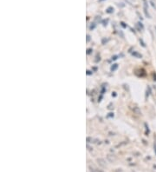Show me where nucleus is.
Here are the masks:
<instances>
[{"label": "nucleus", "instance_id": "2", "mask_svg": "<svg viewBox=\"0 0 156 172\" xmlns=\"http://www.w3.org/2000/svg\"><path fill=\"white\" fill-rule=\"evenodd\" d=\"M136 28H137L138 30H142L144 27H143V24H142V23H140V22H139V23H136Z\"/></svg>", "mask_w": 156, "mask_h": 172}, {"label": "nucleus", "instance_id": "4", "mask_svg": "<svg viewBox=\"0 0 156 172\" xmlns=\"http://www.w3.org/2000/svg\"><path fill=\"white\" fill-rule=\"evenodd\" d=\"M117 68H118V64H117V63H114V64L111 66L110 70H111V71H115Z\"/></svg>", "mask_w": 156, "mask_h": 172}, {"label": "nucleus", "instance_id": "21", "mask_svg": "<svg viewBox=\"0 0 156 172\" xmlns=\"http://www.w3.org/2000/svg\"><path fill=\"white\" fill-rule=\"evenodd\" d=\"M154 151H155V154H156V142L154 143Z\"/></svg>", "mask_w": 156, "mask_h": 172}, {"label": "nucleus", "instance_id": "10", "mask_svg": "<svg viewBox=\"0 0 156 172\" xmlns=\"http://www.w3.org/2000/svg\"><path fill=\"white\" fill-rule=\"evenodd\" d=\"M92 52H93L92 49H88V50H87V54H91Z\"/></svg>", "mask_w": 156, "mask_h": 172}, {"label": "nucleus", "instance_id": "24", "mask_svg": "<svg viewBox=\"0 0 156 172\" xmlns=\"http://www.w3.org/2000/svg\"><path fill=\"white\" fill-rule=\"evenodd\" d=\"M97 172H103V171H102V170H97Z\"/></svg>", "mask_w": 156, "mask_h": 172}, {"label": "nucleus", "instance_id": "12", "mask_svg": "<svg viewBox=\"0 0 156 172\" xmlns=\"http://www.w3.org/2000/svg\"><path fill=\"white\" fill-rule=\"evenodd\" d=\"M91 140H92V139H91V138H87V143H91V142H90Z\"/></svg>", "mask_w": 156, "mask_h": 172}, {"label": "nucleus", "instance_id": "11", "mask_svg": "<svg viewBox=\"0 0 156 172\" xmlns=\"http://www.w3.org/2000/svg\"><path fill=\"white\" fill-rule=\"evenodd\" d=\"M108 42V39H106V38H103L102 41V45H105V43H107Z\"/></svg>", "mask_w": 156, "mask_h": 172}, {"label": "nucleus", "instance_id": "16", "mask_svg": "<svg viewBox=\"0 0 156 172\" xmlns=\"http://www.w3.org/2000/svg\"><path fill=\"white\" fill-rule=\"evenodd\" d=\"M109 117H112V116H114V113H109V115L108 116Z\"/></svg>", "mask_w": 156, "mask_h": 172}, {"label": "nucleus", "instance_id": "14", "mask_svg": "<svg viewBox=\"0 0 156 172\" xmlns=\"http://www.w3.org/2000/svg\"><path fill=\"white\" fill-rule=\"evenodd\" d=\"M150 3H151V5H152V6H153L154 8H156V6H155V5L154 4V2H152V1H151Z\"/></svg>", "mask_w": 156, "mask_h": 172}, {"label": "nucleus", "instance_id": "7", "mask_svg": "<svg viewBox=\"0 0 156 172\" xmlns=\"http://www.w3.org/2000/svg\"><path fill=\"white\" fill-rule=\"evenodd\" d=\"M133 111L136 113V114H140V110L139 109L138 107H135V108H133Z\"/></svg>", "mask_w": 156, "mask_h": 172}, {"label": "nucleus", "instance_id": "17", "mask_svg": "<svg viewBox=\"0 0 156 172\" xmlns=\"http://www.w3.org/2000/svg\"><path fill=\"white\" fill-rule=\"evenodd\" d=\"M92 74V72L91 71H89V70H87V75H91Z\"/></svg>", "mask_w": 156, "mask_h": 172}, {"label": "nucleus", "instance_id": "1", "mask_svg": "<svg viewBox=\"0 0 156 172\" xmlns=\"http://www.w3.org/2000/svg\"><path fill=\"white\" fill-rule=\"evenodd\" d=\"M97 162H98V163L100 164V165H101V166H102V167L106 166L105 161H104L103 159H102V158H99V159H97Z\"/></svg>", "mask_w": 156, "mask_h": 172}, {"label": "nucleus", "instance_id": "6", "mask_svg": "<svg viewBox=\"0 0 156 172\" xmlns=\"http://www.w3.org/2000/svg\"><path fill=\"white\" fill-rule=\"evenodd\" d=\"M151 92V88L148 86L147 87V94H146V98H148V96H149V94H150Z\"/></svg>", "mask_w": 156, "mask_h": 172}, {"label": "nucleus", "instance_id": "15", "mask_svg": "<svg viewBox=\"0 0 156 172\" xmlns=\"http://www.w3.org/2000/svg\"><path fill=\"white\" fill-rule=\"evenodd\" d=\"M117 56H114V57H112V60H116L117 59Z\"/></svg>", "mask_w": 156, "mask_h": 172}, {"label": "nucleus", "instance_id": "8", "mask_svg": "<svg viewBox=\"0 0 156 172\" xmlns=\"http://www.w3.org/2000/svg\"><path fill=\"white\" fill-rule=\"evenodd\" d=\"M95 28V23H91V25L89 26V29H90V30H94Z\"/></svg>", "mask_w": 156, "mask_h": 172}, {"label": "nucleus", "instance_id": "20", "mask_svg": "<svg viewBox=\"0 0 156 172\" xmlns=\"http://www.w3.org/2000/svg\"><path fill=\"white\" fill-rule=\"evenodd\" d=\"M107 23H108V20H106V21L104 20V21H103V25H104V26H105V25H107Z\"/></svg>", "mask_w": 156, "mask_h": 172}, {"label": "nucleus", "instance_id": "13", "mask_svg": "<svg viewBox=\"0 0 156 172\" xmlns=\"http://www.w3.org/2000/svg\"><path fill=\"white\" fill-rule=\"evenodd\" d=\"M89 40H90V36H89V35H87V42H88Z\"/></svg>", "mask_w": 156, "mask_h": 172}, {"label": "nucleus", "instance_id": "3", "mask_svg": "<svg viewBox=\"0 0 156 172\" xmlns=\"http://www.w3.org/2000/svg\"><path fill=\"white\" fill-rule=\"evenodd\" d=\"M132 55H133V57H137V58H140V57H142V55H141V54H140V53H138L137 52H132Z\"/></svg>", "mask_w": 156, "mask_h": 172}, {"label": "nucleus", "instance_id": "19", "mask_svg": "<svg viewBox=\"0 0 156 172\" xmlns=\"http://www.w3.org/2000/svg\"><path fill=\"white\" fill-rule=\"evenodd\" d=\"M154 80L156 81V72H154Z\"/></svg>", "mask_w": 156, "mask_h": 172}, {"label": "nucleus", "instance_id": "18", "mask_svg": "<svg viewBox=\"0 0 156 172\" xmlns=\"http://www.w3.org/2000/svg\"><path fill=\"white\" fill-rule=\"evenodd\" d=\"M112 96H113L114 98H116V92H113V93H112Z\"/></svg>", "mask_w": 156, "mask_h": 172}, {"label": "nucleus", "instance_id": "5", "mask_svg": "<svg viewBox=\"0 0 156 172\" xmlns=\"http://www.w3.org/2000/svg\"><path fill=\"white\" fill-rule=\"evenodd\" d=\"M106 12H107V13H113V12H114V8H113V7H109V8L106 10Z\"/></svg>", "mask_w": 156, "mask_h": 172}, {"label": "nucleus", "instance_id": "9", "mask_svg": "<svg viewBox=\"0 0 156 172\" xmlns=\"http://www.w3.org/2000/svg\"><path fill=\"white\" fill-rule=\"evenodd\" d=\"M121 25L123 28H127V24L124 23V22H121Z\"/></svg>", "mask_w": 156, "mask_h": 172}, {"label": "nucleus", "instance_id": "22", "mask_svg": "<svg viewBox=\"0 0 156 172\" xmlns=\"http://www.w3.org/2000/svg\"><path fill=\"white\" fill-rule=\"evenodd\" d=\"M127 2H128V3H129V4H132V3H133V0H127Z\"/></svg>", "mask_w": 156, "mask_h": 172}, {"label": "nucleus", "instance_id": "23", "mask_svg": "<svg viewBox=\"0 0 156 172\" xmlns=\"http://www.w3.org/2000/svg\"><path fill=\"white\" fill-rule=\"evenodd\" d=\"M105 0H98V2H103Z\"/></svg>", "mask_w": 156, "mask_h": 172}]
</instances>
